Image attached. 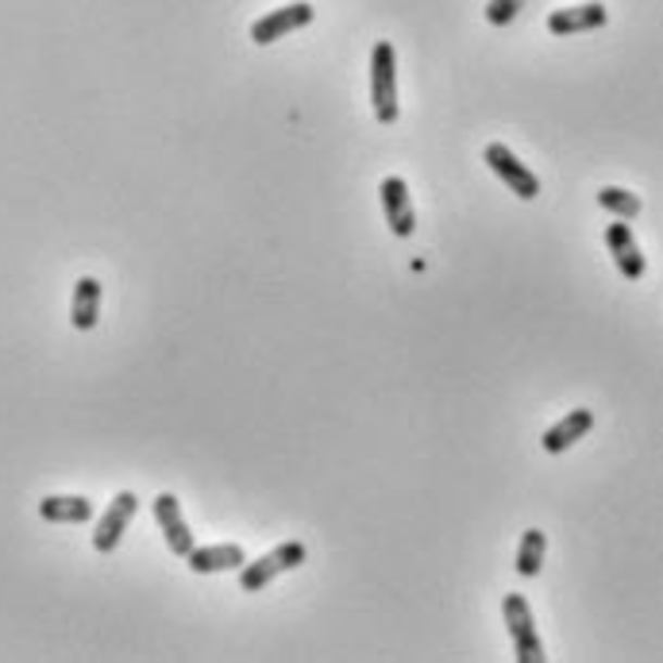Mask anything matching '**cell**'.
I'll list each match as a JSON object with an SVG mask.
<instances>
[{"mask_svg":"<svg viewBox=\"0 0 663 663\" xmlns=\"http://www.w3.org/2000/svg\"><path fill=\"white\" fill-rule=\"evenodd\" d=\"M305 560H309V548L301 545V540H286V545H278L274 552L259 555V560H247L243 567H239V590H243V595H259V590L271 587L278 575L298 571Z\"/></svg>","mask_w":663,"mask_h":663,"instance_id":"cell-1","label":"cell"},{"mask_svg":"<svg viewBox=\"0 0 663 663\" xmlns=\"http://www.w3.org/2000/svg\"><path fill=\"white\" fill-rule=\"evenodd\" d=\"M371 101H375L378 124H398L401 104H398V59L386 39H378L371 51Z\"/></svg>","mask_w":663,"mask_h":663,"instance_id":"cell-2","label":"cell"},{"mask_svg":"<svg viewBox=\"0 0 663 663\" xmlns=\"http://www.w3.org/2000/svg\"><path fill=\"white\" fill-rule=\"evenodd\" d=\"M505 629L513 637V648H517V660L521 663H545V645L536 637V621L533 610H528L525 595H505Z\"/></svg>","mask_w":663,"mask_h":663,"instance_id":"cell-3","label":"cell"},{"mask_svg":"<svg viewBox=\"0 0 663 663\" xmlns=\"http://www.w3.org/2000/svg\"><path fill=\"white\" fill-rule=\"evenodd\" d=\"M483 159H486V166H490V171L521 197V201H536V197H540V178H536V174L528 171L525 162H521L505 143H490L483 151Z\"/></svg>","mask_w":663,"mask_h":663,"instance_id":"cell-4","label":"cell"},{"mask_svg":"<svg viewBox=\"0 0 663 663\" xmlns=\"http://www.w3.org/2000/svg\"><path fill=\"white\" fill-rule=\"evenodd\" d=\"M313 20H316L313 4H309V0H293V4H286V9L271 12V16H263V20H255V24H251V43H255V47L278 43V39H286L289 32L309 27Z\"/></svg>","mask_w":663,"mask_h":663,"instance_id":"cell-5","label":"cell"},{"mask_svg":"<svg viewBox=\"0 0 663 663\" xmlns=\"http://www.w3.org/2000/svg\"><path fill=\"white\" fill-rule=\"evenodd\" d=\"M139 510V498L132 490H120L116 498H112V505L104 510V517L97 521V533H93V548L101 555L116 552L120 540H124V533H128L132 517H136Z\"/></svg>","mask_w":663,"mask_h":663,"instance_id":"cell-6","label":"cell"},{"mask_svg":"<svg viewBox=\"0 0 663 663\" xmlns=\"http://www.w3.org/2000/svg\"><path fill=\"white\" fill-rule=\"evenodd\" d=\"M378 193H383V213H386L390 232L398 239H409L413 228H417V213H413V193H409L405 178H398V174H393V178H383Z\"/></svg>","mask_w":663,"mask_h":663,"instance_id":"cell-7","label":"cell"},{"mask_svg":"<svg viewBox=\"0 0 663 663\" xmlns=\"http://www.w3.org/2000/svg\"><path fill=\"white\" fill-rule=\"evenodd\" d=\"M151 505H154V521H159L162 536H166V548H171L174 555H182V560H186L189 548L197 545V536L189 533V521L182 517L178 498H174V493H159Z\"/></svg>","mask_w":663,"mask_h":663,"instance_id":"cell-8","label":"cell"},{"mask_svg":"<svg viewBox=\"0 0 663 663\" xmlns=\"http://www.w3.org/2000/svg\"><path fill=\"white\" fill-rule=\"evenodd\" d=\"M610 12H605L602 0H587V4H571V9H555L548 16V32L567 39V35H578V32H598L605 27Z\"/></svg>","mask_w":663,"mask_h":663,"instance_id":"cell-9","label":"cell"},{"mask_svg":"<svg viewBox=\"0 0 663 663\" xmlns=\"http://www.w3.org/2000/svg\"><path fill=\"white\" fill-rule=\"evenodd\" d=\"M590 428H595V413H590V409H571L567 417L555 421V425L540 436V448H545L548 455H563V451L575 448Z\"/></svg>","mask_w":663,"mask_h":663,"instance_id":"cell-10","label":"cell"},{"mask_svg":"<svg viewBox=\"0 0 663 663\" xmlns=\"http://www.w3.org/2000/svg\"><path fill=\"white\" fill-rule=\"evenodd\" d=\"M605 243H610V255H613V263H617V271L625 274L629 282H640L645 278V255H640V247H637V239H633V232H629V224L621 221V224H610L605 228Z\"/></svg>","mask_w":663,"mask_h":663,"instance_id":"cell-11","label":"cell"},{"mask_svg":"<svg viewBox=\"0 0 663 663\" xmlns=\"http://www.w3.org/2000/svg\"><path fill=\"white\" fill-rule=\"evenodd\" d=\"M193 575H216V571H239L247 563V552L239 545H213V548H189L186 555Z\"/></svg>","mask_w":663,"mask_h":663,"instance_id":"cell-12","label":"cell"},{"mask_svg":"<svg viewBox=\"0 0 663 663\" xmlns=\"http://www.w3.org/2000/svg\"><path fill=\"white\" fill-rule=\"evenodd\" d=\"M39 517L51 525H86V521H93V502L82 493H54V498L39 502Z\"/></svg>","mask_w":663,"mask_h":663,"instance_id":"cell-13","label":"cell"},{"mask_svg":"<svg viewBox=\"0 0 663 663\" xmlns=\"http://www.w3.org/2000/svg\"><path fill=\"white\" fill-rule=\"evenodd\" d=\"M101 321V282L97 278H77L74 301H70V324L77 332H93Z\"/></svg>","mask_w":663,"mask_h":663,"instance_id":"cell-14","label":"cell"},{"mask_svg":"<svg viewBox=\"0 0 663 663\" xmlns=\"http://www.w3.org/2000/svg\"><path fill=\"white\" fill-rule=\"evenodd\" d=\"M545 548H548V536L540 533V528H525L521 548H517V575L521 578L540 575V567H545Z\"/></svg>","mask_w":663,"mask_h":663,"instance_id":"cell-15","label":"cell"},{"mask_svg":"<svg viewBox=\"0 0 663 663\" xmlns=\"http://www.w3.org/2000/svg\"><path fill=\"white\" fill-rule=\"evenodd\" d=\"M598 204H602L605 213L617 216V221H633V216H640V197L629 193V189H621V186L598 189Z\"/></svg>","mask_w":663,"mask_h":663,"instance_id":"cell-16","label":"cell"},{"mask_svg":"<svg viewBox=\"0 0 663 663\" xmlns=\"http://www.w3.org/2000/svg\"><path fill=\"white\" fill-rule=\"evenodd\" d=\"M521 4H525V0H490V4H486V20H490L493 27H505L521 12Z\"/></svg>","mask_w":663,"mask_h":663,"instance_id":"cell-17","label":"cell"}]
</instances>
